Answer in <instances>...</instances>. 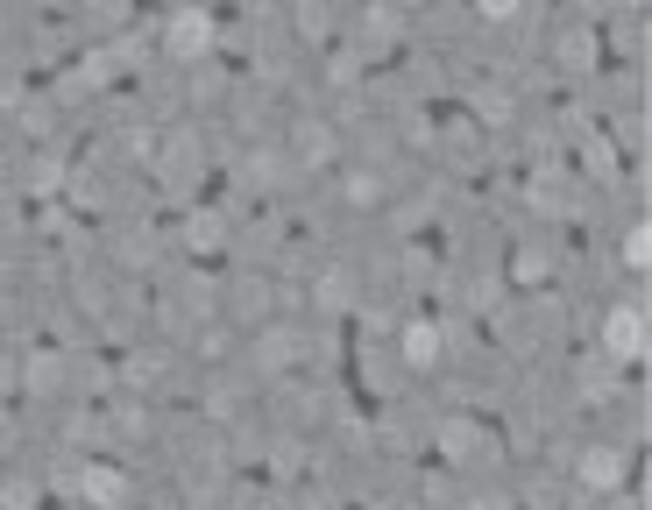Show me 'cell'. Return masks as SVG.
<instances>
[{
	"label": "cell",
	"instance_id": "7a4b0ae2",
	"mask_svg": "<svg viewBox=\"0 0 652 510\" xmlns=\"http://www.w3.org/2000/svg\"><path fill=\"white\" fill-rule=\"evenodd\" d=\"M482 8H511V0H482Z\"/></svg>",
	"mask_w": 652,
	"mask_h": 510
},
{
	"label": "cell",
	"instance_id": "6da1fadb",
	"mask_svg": "<svg viewBox=\"0 0 652 510\" xmlns=\"http://www.w3.org/2000/svg\"><path fill=\"white\" fill-rule=\"evenodd\" d=\"M610 340H617V348H638L645 333H638V319H631V312H617V319H610Z\"/></svg>",
	"mask_w": 652,
	"mask_h": 510
}]
</instances>
